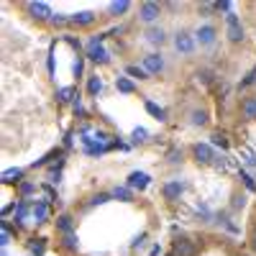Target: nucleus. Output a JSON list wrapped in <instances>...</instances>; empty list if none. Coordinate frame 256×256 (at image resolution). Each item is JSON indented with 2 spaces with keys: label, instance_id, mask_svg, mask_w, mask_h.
Returning a JSON list of instances; mask_svg holds the SVG:
<instances>
[{
  "label": "nucleus",
  "instance_id": "1",
  "mask_svg": "<svg viewBox=\"0 0 256 256\" xmlns=\"http://www.w3.org/2000/svg\"><path fill=\"white\" fill-rule=\"evenodd\" d=\"M195 46H198L195 34H190V31H177V36H174V49H177L182 56H190L192 52H195Z\"/></svg>",
  "mask_w": 256,
  "mask_h": 256
},
{
  "label": "nucleus",
  "instance_id": "2",
  "mask_svg": "<svg viewBox=\"0 0 256 256\" xmlns=\"http://www.w3.org/2000/svg\"><path fill=\"white\" fill-rule=\"evenodd\" d=\"M226 34H228V38L233 41V44L244 41V26H241V18L236 13H228L226 16Z\"/></svg>",
  "mask_w": 256,
  "mask_h": 256
},
{
  "label": "nucleus",
  "instance_id": "3",
  "mask_svg": "<svg viewBox=\"0 0 256 256\" xmlns=\"http://www.w3.org/2000/svg\"><path fill=\"white\" fill-rule=\"evenodd\" d=\"M159 16H162V6L154 3V0H146V3L138 6V18L144 20V24H154Z\"/></svg>",
  "mask_w": 256,
  "mask_h": 256
},
{
  "label": "nucleus",
  "instance_id": "4",
  "mask_svg": "<svg viewBox=\"0 0 256 256\" xmlns=\"http://www.w3.org/2000/svg\"><path fill=\"white\" fill-rule=\"evenodd\" d=\"M216 38H218V31H216V26H210V24H205V26H200L195 31V41L200 46H212Z\"/></svg>",
  "mask_w": 256,
  "mask_h": 256
},
{
  "label": "nucleus",
  "instance_id": "5",
  "mask_svg": "<svg viewBox=\"0 0 256 256\" xmlns=\"http://www.w3.org/2000/svg\"><path fill=\"white\" fill-rule=\"evenodd\" d=\"M141 67H144L148 74H159V72L164 70V56H162V54H156V52H154V54H146Z\"/></svg>",
  "mask_w": 256,
  "mask_h": 256
},
{
  "label": "nucleus",
  "instance_id": "6",
  "mask_svg": "<svg viewBox=\"0 0 256 256\" xmlns=\"http://www.w3.org/2000/svg\"><path fill=\"white\" fill-rule=\"evenodd\" d=\"M192 154H195V159H198L200 164H212V159H216V152H212L210 144H195Z\"/></svg>",
  "mask_w": 256,
  "mask_h": 256
},
{
  "label": "nucleus",
  "instance_id": "7",
  "mask_svg": "<svg viewBox=\"0 0 256 256\" xmlns=\"http://www.w3.org/2000/svg\"><path fill=\"white\" fill-rule=\"evenodd\" d=\"M164 198L166 200H180L182 198V192H184V182H180V180H172V182H166L164 184Z\"/></svg>",
  "mask_w": 256,
  "mask_h": 256
},
{
  "label": "nucleus",
  "instance_id": "8",
  "mask_svg": "<svg viewBox=\"0 0 256 256\" xmlns=\"http://www.w3.org/2000/svg\"><path fill=\"white\" fill-rule=\"evenodd\" d=\"M148 177L146 172H131L128 174V182H126V187H131V190H146L148 187Z\"/></svg>",
  "mask_w": 256,
  "mask_h": 256
},
{
  "label": "nucleus",
  "instance_id": "9",
  "mask_svg": "<svg viewBox=\"0 0 256 256\" xmlns=\"http://www.w3.org/2000/svg\"><path fill=\"white\" fill-rule=\"evenodd\" d=\"M28 13L36 18V20H46V18H52L54 13H52V8L46 6V3H28Z\"/></svg>",
  "mask_w": 256,
  "mask_h": 256
},
{
  "label": "nucleus",
  "instance_id": "10",
  "mask_svg": "<svg viewBox=\"0 0 256 256\" xmlns=\"http://www.w3.org/2000/svg\"><path fill=\"white\" fill-rule=\"evenodd\" d=\"M195 244H192L190 238H180L174 241V256H195Z\"/></svg>",
  "mask_w": 256,
  "mask_h": 256
},
{
  "label": "nucleus",
  "instance_id": "11",
  "mask_svg": "<svg viewBox=\"0 0 256 256\" xmlns=\"http://www.w3.org/2000/svg\"><path fill=\"white\" fill-rule=\"evenodd\" d=\"M31 218H34L36 223H46V220H49V205H46V202H36V205L31 208Z\"/></svg>",
  "mask_w": 256,
  "mask_h": 256
},
{
  "label": "nucleus",
  "instance_id": "12",
  "mask_svg": "<svg viewBox=\"0 0 256 256\" xmlns=\"http://www.w3.org/2000/svg\"><path fill=\"white\" fill-rule=\"evenodd\" d=\"M144 36H146V41H148V44H154V46H162L164 41H166V34H164V28H156V26H154V28H148Z\"/></svg>",
  "mask_w": 256,
  "mask_h": 256
},
{
  "label": "nucleus",
  "instance_id": "13",
  "mask_svg": "<svg viewBox=\"0 0 256 256\" xmlns=\"http://www.w3.org/2000/svg\"><path fill=\"white\" fill-rule=\"evenodd\" d=\"M241 116H244L246 120H256V95H254V98H246V100L241 102Z\"/></svg>",
  "mask_w": 256,
  "mask_h": 256
},
{
  "label": "nucleus",
  "instance_id": "14",
  "mask_svg": "<svg viewBox=\"0 0 256 256\" xmlns=\"http://www.w3.org/2000/svg\"><path fill=\"white\" fill-rule=\"evenodd\" d=\"M92 20H95V13L92 10H82V13L70 16V24H77V26H90Z\"/></svg>",
  "mask_w": 256,
  "mask_h": 256
},
{
  "label": "nucleus",
  "instance_id": "15",
  "mask_svg": "<svg viewBox=\"0 0 256 256\" xmlns=\"http://www.w3.org/2000/svg\"><path fill=\"white\" fill-rule=\"evenodd\" d=\"M88 56H90L92 62H98V64H108V62H110V54L102 49V44H100V46H90Z\"/></svg>",
  "mask_w": 256,
  "mask_h": 256
},
{
  "label": "nucleus",
  "instance_id": "16",
  "mask_svg": "<svg viewBox=\"0 0 256 256\" xmlns=\"http://www.w3.org/2000/svg\"><path fill=\"white\" fill-rule=\"evenodd\" d=\"M56 228L67 236V233H74V223H72V218L70 216H59L56 218Z\"/></svg>",
  "mask_w": 256,
  "mask_h": 256
},
{
  "label": "nucleus",
  "instance_id": "17",
  "mask_svg": "<svg viewBox=\"0 0 256 256\" xmlns=\"http://www.w3.org/2000/svg\"><path fill=\"white\" fill-rule=\"evenodd\" d=\"M190 123H192V126H205V123H208V110H205V108L192 110V113H190Z\"/></svg>",
  "mask_w": 256,
  "mask_h": 256
},
{
  "label": "nucleus",
  "instance_id": "18",
  "mask_svg": "<svg viewBox=\"0 0 256 256\" xmlns=\"http://www.w3.org/2000/svg\"><path fill=\"white\" fill-rule=\"evenodd\" d=\"M113 198L116 200H123V202H131L134 200V190L131 187H116L113 190Z\"/></svg>",
  "mask_w": 256,
  "mask_h": 256
},
{
  "label": "nucleus",
  "instance_id": "19",
  "mask_svg": "<svg viewBox=\"0 0 256 256\" xmlns=\"http://www.w3.org/2000/svg\"><path fill=\"white\" fill-rule=\"evenodd\" d=\"M146 110L152 113L156 120H166V110H164V108H159V105H156V102H152V100H146Z\"/></svg>",
  "mask_w": 256,
  "mask_h": 256
},
{
  "label": "nucleus",
  "instance_id": "20",
  "mask_svg": "<svg viewBox=\"0 0 256 256\" xmlns=\"http://www.w3.org/2000/svg\"><path fill=\"white\" fill-rule=\"evenodd\" d=\"M128 8H131V3H128V0H120V3H110V6H108V13H110V16H120V13H126Z\"/></svg>",
  "mask_w": 256,
  "mask_h": 256
},
{
  "label": "nucleus",
  "instance_id": "21",
  "mask_svg": "<svg viewBox=\"0 0 256 256\" xmlns=\"http://www.w3.org/2000/svg\"><path fill=\"white\" fill-rule=\"evenodd\" d=\"M116 88L120 90V92H134V82L131 80H128V77H116Z\"/></svg>",
  "mask_w": 256,
  "mask_h": 256
},
{
  "label": "nucleus",
  "instance_id": "22",
  "mask_svg": "<svg viewBox=\"0 0 256 256\" xmlns=\"http://www.w3.org/2000/svg\"><path fill=\"white\" fill-rule=\"evenodd\" d=\"M126 74H131L136 80H148V72L144 67H136V64H131V67H126Z\"/></svg>",
  "mask_w": 256,
  "mask_h": 256
},
{
  "label": "nucleus",
  "instance_id": "23",
  "mask_svg": "<svg viewBox=\"0 0 256 256\" xmlns=\"http://www.w3.org/2000/svg\"><path fill=\"white\" fill-rule=\"evenodd\" d=\"M20 177H24V172H20L18 166L16 169H6V172H3V182H18Z\"/></svg>",
  "mask_w": 256,
  "mask_h": 256
},
{
  "label": "nucleus",
  "instance_id": "24",
  "mask_svg": "<svg viewBox=\"0 0 256 256\" xmlns=\"http://www.w3.org/2000/svg\"><path fill=\"white\" fill-rule=\"evenodd\" d=\"M100 90H102V80H100V77H90V80H88V92H90V95H98Z\"/></svg>",
  "mask_w": 256,
  "mask_h": 256
},
{
  "label": "nucleus",
  "instance_id": "25",
  "mask_svg": "<svg viewBox=\"0 0 256 256\" xmlns=\"http://www.w3.org/2000/svg\"><path fill=\"white\" fill-rule=\"evenodd\" d=\"M131 138H134V144H144V141H148V131L146 128H134Z\"/></svg>",
  "mask_w": 256,
  "mask_h": 256
},
{
  "label": "nucleus",
  "instance_id": "26",
  "mask_svg": "<svg viewBox=\"0 0 256 256\" xmlns=\"http://www.w3.org/2000/svg\"><path fill=\"white\" fill-rule=\"evenodd\" d=\"M72 98H74V88H62L59 90V100L62 102H70Z\"/></svg>",
  "mask_w": 256,
  "mask_h": 256
},
{
  "label": "nucleus",
  "instance_id": "27",
  "mask_svg": "<svg viewBox=\"0 0 256 256\" xmlns=\"http://www.w3.org/2000/svg\"><path fill=\"white\" fill-rule=\"evenodd\" d=\"M216 8H218V10H223L226 16H228V13H233V3H230V0H220V3H216Z\"/></svg>",
  "mask_w": 256,
  "mask_h": 256
},
{
  "label": "nucleus",
  "instance_id": "28",
  "mask_svg": "<svg viewBox=\"0 0 256 256\" xmlns=\"http://www.w3.org/2000/svg\"><path fill=\"white\" fill-rule=\"evenodd\" d=\"M212 144H216V146H220V148H226V146H228V138H226V134H212Z\"/></svg>",
  "mask_w": 256,
  "mask_h": 256
},
{
  "label": "nucleus",
  "instance_id": "29",
  "mask_svg": "<svg viewBox=\"0 0 256 256\" xmlns=\"http://www.w3.org/2000/svg\"><path fill=\"white\" fill-rule=\"evenodd\" d=\"M64 246H67V248H77V236H74V233H67V236H64Z\"/></svg>",
  "mask_w": 256,
  "mask_h": 256
},
{
  "label": "nucleus",
  "instance_id": "30",
  "mask_svg": "<svg viewBox=\"0 0 256 256\" xmlns=\"http://www.w3.org/2000/svg\"><path fill=\"white\" fill-rule=\"evenodd\" d=\"M110 198H113V195H105V192H100V195H95V198H92V205H105Z\"/></svg>",
  "mask_w": 256,
  "mask_h": 256
},
{
  "label": "nucleus",
  "instance_id": "31",
  "mask_svg": "<svg viewBox=\"0 0 256 256\" xmlns=\"http://www.w3.org/2000/svg\"><path fill=\"white\" fill-rule=\"evenodd\" d=\"M26 212H28L26 202H18V208H16V218H18V220H20V218H26Z\"/></svg>",
  "mask_w": 256,
  "mask_h": 256
},
{
  "label": "nucleus",
  "instance_id": "32",
  "mask_svg": "<svg viewBox=\"0 0 256 256\" xmlns=\"http://www.w3.org/2000/svg\"><path fill=\"white\" fill-rule=\"evenodd\" d=\"M0 244H3V246L10 244V230H8V226H3V233H0Z\"/></svg>",
  "mask_w": 256,
  "mask_h": 256
},
{
  "label": "nucleus",
  "instance_id": "33",
  "mask_svg": "<svg viewBox=\"0 0 256 256\" xmlns=\"http://www.w3.org/2000/svg\"><path fill=\"white\" fill-rule=\"evenodd\" d=\"M144 241H146V233H141V236H136V238H134V244H131V248H136V251H138V248L144 246Z\"/></svg>",
  "mask_w": 256,
  "mask_h": 256
},
{
  "label": "nucleus",
  "instance_id": "34",
  "mask_svg": "<svg viewBox=\"0 0 256 256\" xmlns=\"http://www.w3.org/2000/svg\"><path fill=\"white\" fill-rule=\"evenodd\" d=\"M241 180L246 182V187H248V190H254V180H251V177H248L246 172H241Z\"/></svg>",
  "mask_w": 256,
  "mask_h": 256
},
{
  "label": "nucleus",
  "instance_id": "35",
  "mask_svg": "<svg viewBox=\"0 0 256 256\" xmlns=\"http://www.w3.org/2000/svg\"><path fill=\"white\" fill-rule=\"evenodd\" d=\"M182 159V152H172V154H169V162H172V164H177Z\"/></svg>",
  "mask_w": 256,
  "mask_h": 256
},
{
  "label": "nucleus",
  "instance_id": "36",
  "mask_svg": "<svg viewBox=\"0 0 256 256\" xmlns=\"http://www.w3.org/2000/svg\"><path fill=\"white\" fill-rule=\"evenodd\" d=\"M64 20H70V18H64V16H59V13L52 16V24H64Z\"/></svg>",
  "mask_w": 256,
  "mask_h": 256
},
{
  "label": "nucleus",
  "instance_id": "37",
  "mask_svg": "<svg viewBox=\"0 0 256 256\" xmlns=\"http://www.w3.org/2000/svg\"><path fill=\"white\" fill-rule=\"evenodd\" d=\"M20 192H24V195H28V192H34V184L24 182V184H20Z\"/></svg>",
  "mask_w": 256,
  "mask_h": 256
},
{
  "label": "nucleus",
  "instance_id": "38",
  "mask_svg": "<svg viewBox=\"0 0 256 256\" xmlns=\"http://www.w3.org/2000/svg\"><path fill=\"white\" fill-rule=\"evenodd\" d=\"M198 80H202V82L208 84V82H210V72H205V70H202V72H198Z\"/></svg>",
  "mask_w": 256,
  "mask_h": 256
},
{
  "label": "nucleus",
  "instance_id": "39",
  "mask_svg": "<svg viewBox=\"0 0 256 256\" xmlns=\"http://www.w3.org/2000/svg\"><path fill=\"white\" fill-rule=\"evenodd\" d=\"M80 74H82V59L74 62V77H80Z\"/></svg>",
  "mask_w": 256,
  "mask_h": 256
},
{
  "label": "nucleus",
  "instance_id": "40",
  "mask_svg": "<svg viewBox=\"0 0 256 256\" xmlns=\"http://www.w3.org/2000/svg\"><path fill=\"white\" fill-rule=\"evenodd\" d=\"M254 251H256V236H254Z\"/></svg>",
  "mask_w": 256,
  "mask_h": 256
},
{
  "label": "nucleus",
  "instance_id": "41",
  "mask_svg": "<svg viewBox=\"0 0 256 256\" xmlns=\"http://www.w3.org/2000/svg\"><path fill=\"white\" fill-rule=\"evenodd\" d=\"M166 256H174V254H166Z\"/></svg>",
  "mask_w": 256,
  "mask_h": 256
}]
</instances>
